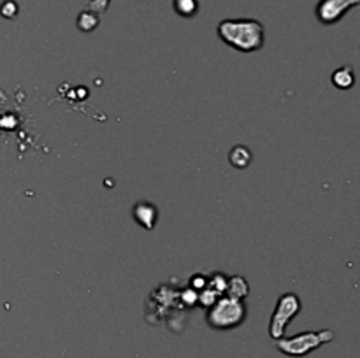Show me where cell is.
<instances>
[{"label":"cell","instance_id":"cell-1","mask_svg":"<svg viewBox=\"0 0 360 358\" xmlns=\"http://www.w3.org/2000/svg\"><path fill=\"white\" fill-rule=\"evenodd\" d=\"M218 37L239 53H255L264 48L266 28L253 18H231L218 23Z\"/></svg>","mask_w":360,"mask_h":358},{"label":"cell","instance_id":"cell-16","mask_svg":"<svg viewBox=\"0 0 360 358\" xmlns=\"http://www.w3.org/2000/svg\"><path fill=\"white\" fill-rule=\"evenodd\" d=\"M109 4H111V0H90L88 2V9L97 14H102L109 9Z\"/></svg>","mask_w":360,"mask_h":358},{"label":"cell","instance_id":"cell-2","mask_svg":"<svg viewBox=\"0 0 360 358\" xmlns=\"http://www.w3.org/2000/svg\"><path fill=\"white\" fill-rule=\"evenodd\" d=\"M248 316L245 300L221 295L206 311V323L213 330H232L243 325Z\"/></svg>","mask_w":360,"mask_h":358},{"label":"cell","instance_id":"cell-17","mask_svg":"<svg viewBox=\"0 0 360 358\" xmlns=\"http://www.w3.org/2000/svg\"><path fill=\"white\" fill-rule=\"evenodd\" d=\"M197 298H199V293H197V291H193L192 288H186V290L181 293V300L185 302L186 305H195Z\"/></svg>","mask_w":360,"mask_h":358},{"label":"cell","instance_id":"cell-6","mask_svg":"<svg viewBox=\"0 0 360 358\" xmlns=\"http://www.w3.org/2000/svg\"><path fill=\"white\" fill-rule=\"evenodd\" d=\"M132 216L136 223L143 227L144 230H153L158 221V207L153 202L141 200V202L134 204Z\"/></svg>","mask_w":360,"mask_h":358},{"label":"cell","instance_id":"cell-7","mask_svg":"<svg viewBox=\"0 0 360 358\" xmlns=\"http://www.w3.org/2000/svg\"><path fill=\"white\" fill-rule=\"evenodd\" d=\"M250 293V284L248 281L243 276H229L227 288H225V293L227 297L238 298V300H245Z\"/></svg>","mask_w":360,"mask_h":358},{"label":"cell","instance_id":"cell-8","mask_svg":"<svg viewBox=\"0 0 360 358\" xmlns=\"http://www.w3.org/2000/svg\"><path fill=\"white\" fill-rule=\"evenodd\" d=\"M330 81L336 88L340 90H350L354 88L355 84V72H354V67L352 65H343L340 69H336L330 76Z\"/></svg>","mask_w":360,"mask_h":358},{"label":"cell","instance_id":"cell-11","mask_svg":"<svg viewBox=\"0 0 360 358\" xmlns=\"http://www.w3.org/2000/svg\"><path fill=\"white\" fill-rule=\"evenodd\" d=\"M172 7L181 18H193L199 13V0H172Z\"/></svg>","mask_w":360,"mask_h":358},{"label":"cell","instance_id":"cell-10","mask_svg":"<svg viewBox=\"0 0 360 358\" xmlns=\"http://www.w3.org/2000/svg\"><path fill=\"white\" fill-rule=\"evenodd\" d=\"M77 28H79L81 32H84V34H90V32H94L95 28L98 27V23H101V14L94 13V11L86 9V11H81L79 16H77Z\"/></svg>","mask_w":360,"mask_h":358},{"label":"cell","instance_id":"cell-9","mask_svg":"<svg viewBox=\"0 0 360 358\" xmlns=\"http://www.w3.org/2000/svg\"><path fill=\"white\" fill-rule=\"evenodd\" d=\"M229 161L231 165H234L236 168H246L252 165L253 161V153L248 146H243V144H238L231 150L229 153Z\"/></svg>","mask_w":360,"mask_h":358},{"label":"cell","instance_id":"cell-14","mask_svg":"<svg viewBox=\"0 0 360 358\" xmlns=\"http://www.w3.org/2000/svg\"><path fill=\"white\" fill-rule=\"evenodd\" d=\"M207 286V276H202V274H195V276H192V279H190V288H192L193 291H202L204 288Z\"/></svg>","mask_w":360,"mask_h":358},{"label":"cell","instance_id":"cell-12","mask_svg":"<svg viewBox=\"0 0 360 358\" xmlns=\"http://www.w3.org/2000/svg\"><path fill=\"white\" fill-rule=\"evenodd\" d=\"M229 276H225L224 272H214L211 276H207V288H211L213 291H217L218 295L225 293V288H227Z\"/></svg>","mask_w":360,"mask_h":358},{"label":"cell","instance_id":"cell-3","mask_svg":"<svg viewBox=\"0 0 360 358\" xmlns=\"http://www.w3.org/2000/svg\"><path fill=\"white\" fill-rule=\"evenodd\" d=\"M336 333L330 329L323 330H309V332L295 333L290 337H281V339L274 340L276 343L278 351L292 358H302L308 357L315 350L322 347L323 344L333 343Z\"/></svg>","mask_w":360,"mask_h":358},{"label":"cell","instance_id":"cell-5","mask_svg":"<svg viewBox=\"0 0 360 358\" xmlns=\"http://www.w3.org/2000/svg\"><path fill=\"white\" fill-rule=\"evenodd\" d=\"M359 4L360 0H320L315 7V16L320 23L329 27L343 20Z\"/></svg>","mask_w":360,"mask_h":358},{"label":"cell","instance_id":"cell-4","mask_svg":"<svg viewBox=\"0 0 360 358\" xmlns=\"http://www.w3.org/2000/svg\"><path fill=\"white\" fill-rule=\"evenodd\" d=\"M301 309H302V302L297 293L287 291V293L280 295V298L276 300V307H274L273 314H271V321H269L271 339L278 340L281 339V337H285V332H287L288 325L294 321V318L301 312Z\"/></svg>","mask_w":360,"mask_h":358},{"label":"cell","instance_id":"cell-13","mask_svg":"<svg viewBox=\"0 0 360 358\" xmlns=\"http://www.w3.org/2000/svg\"><path fill=\"white\" fill-rule=\"evenodd\" d=\"M220 297H221V295H218L217 291H213L211 288L206 286L202 291H199V298H197V304L207 309V307H211V305H213L214 302H217Z\"/></svg>","mask_w":360,"mask_h":358},{"label":"cell","instance_id":"cell-15","mask_svg":"<svg viewBox=\"0 0 360 358\" xmlns=\"http://www.w3.org/2000/svg\"><path fill=\"white\" fill-rule=\"evenodd\" d=\"M0 14H2L4 18H9V20H13V18L18 14L16 2H14V0H7V2H4V6L0 7Z\"/></svg>","mask_w":360,"mask_h":358}]
</instances>
